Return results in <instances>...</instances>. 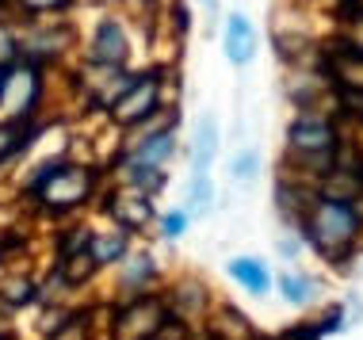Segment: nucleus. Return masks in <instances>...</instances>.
I'll use <instances>...</instances> for the list:
<instances>
[{
	"mask_svg": "<svg viewBox=\"0 0 363 340\" xmlns=\"http://www.w3.org/2000/svg\"><path fill=\"white\" fill-rule=\"evenodd\" d=\"M252 54H257V31H252V23L241 12L230 16V23H225V57L233 65H245V62H252Z\"/></svg>",
	"mask_w": 363,
	"mask_h": 340,
	"instance_id": "20e7f679",
	"label": "nucleus"
},
{
	"mask_svg": "<svg viewBox=\"0 0 363 340\" xmlns=\"http://www.w3.org/2000/svg\"><path fill=\"white\" fill-rule=\"evenodd\" d=\"M207 4V12H218V0H203Z\"/></svg>",
	"mask_w": 363,
	"mask_h": 340,
	"instance_id": "f3484780",
	"label": "nucleus"
},
{
	"mask_svg": "<svg viewBox=\"0 0 363 340\" xmlns=\"http://www.w3.org/2000/svg\"><path fill=\"white\" fill-rule=\"evenodd\" d=\"M230 276L238 279L241 287H249L252 295H264V290H268V268H264L260 260H252V256L230 260Z\"/></svg>",
	"mask_w": 363,
	"mask_h": 340,
	"instance_id": "0eeeda50",
	"label": "nucleus"
},
{
	"mask_svg": "<svg viewBox=\"0 0 363 340\" xmlns=\"http://www.w3.org/2000/svg\"><path fill=\"white\" fill-rule=\"evenodd\" d=\"M126 54V38L115 23H104L100 31H96V62L104 65H119Z\"/></svg>",
	"mask_w": 363,
	"mask_h": 340,
	"instance_id": "6e6552de",
	"label": "nucleus"
},
{
	"mask_svg": "<svg viewBox=\"0 0 363 340\" xmlns=\"http://www.w3.org/2000/svg\"><path fill=\"white\" fill-rule=\"evenodd\" d=\"M31 92H35V76L31 73H16V76H8V81H0V103H4L12 115H19L27 108Z\"/></svg>",
	"mask_w": 363,
	"mask_h": 340,
	"instance_id": "423d86ee",
	"label": "nucleus"
},
{
	"mask_svg": "<svg viewBox=\"0 0 363 340\" xmlns=\"http://www.w3.org/2000/svg\"><path fill=\"white\" fill-rule=\"evenodd\" d=\"M211 199H214V188L207 180V172H191V191H188V215H207L211 210Z\"/></svg>",
	"mask_w": 363,
	"mask_h": 340,
	"instance_id": "9d476101",
	"label": "nucleus"
},
{
	"mask_svg": "<svg viewBox=\"0 0 363 340\" xmlns=\"http://www.w3.org/2000/svg\"><path fill=\"white\" fill-rule=\"evenodd\" d=\"M38 196H43L50 207H73L88 196V172L81 169H62L50 172L43 183H38Z\"/></svg>",
	"mask_w": 363,
	"mask_h": 340,
	"instance_id": "f257e3e1",
	"label": "nucleus"
},
{
	"mask_svg": "<svg viewBox=\"0 0 363 340\" xmlns=\"http://www.w3.org/2000/svg\"><path fill=\"white\" fill-rule=\"evenodd\" d=\"M153 100H157V81L150 76V81L130 84V89L111 103V111H115L119 123H138V119H145V115L153 111Z\"/></svg>",
	"mask_w": 363,
	"mask_h": 340,
	"instance_id": "7ed1b4c3",
	"label": "nucleus"
},
{
	"mask_svg": "<svg viewBox=\"0 0 363 340\" xmlns=\"http://www.w3.org/2000/svg\"><path fill=\"white\" fill-rule=\"evenodd\" d=\"M169 153H172V138H169V134H157L150 145H142L134 161H142V164H161L164 157H169Z\"/></svg>",
	"mask_w": 363,
	"mask_h": 340,
	"instance_id": "ddd939ff",
	"label": "nucleus"
},
{
	"mask_svg": "<svg viewBox=\"0 0 363 340\" xmlns=\"http://www.w3.org/2000/svg\"><path fill=\"white\" fill-rule=\"evenodd\" d=\"M313 233H318L321 245H348L352 233H356V218H352V210L345 203H325V207L318 210V218H313Z\"/></svg>",
	"mask_w": 363,
	"mask_h": 340,
	"instance_id": "f03ea898",
	"label": "nucleus"
},
{
	"mask_svg": "<svg viewBox=\"0 0 363 340\" xmlns=\"http://www.w3.org/2000/svg\"><path fill=\"white\" fill-rule=\"evenodd\" d=\"M27 4H35V8H54V4H62V0H27Z\"/></svg>",
	"mask_w": 363,
	"mask_h": 340,
	"instance_id": "dca6fc26",
	"label": "nucleus"
},
{
	"mask_svg": "<svg viewBox=\"0 0 363 340\" xmlns=\"http://www.w3.org/2000/svg\"><path fill=\"white\" fill-rule=\"evenodd\" d=\"M184 226H188V215H169L164 218V233H169V237H180Z\"/></svg>",
	"mask_w": 363,
	"mask_h": 340,
	"instance_id": "2eb2a0df",
	"label": "nucleus"
},
{
	"mask_svg": "<svg viewBox=\"0 0 363 340\" xmlns=\"http://www.w3.org/2000/svg\"><path fill=\"white\" fill-rule=\"evenodd\" d=\"M279 287H283V295H287L291 306H306L310 298H313V283H310L306 276H302V279H298V276H283Z\"/></svg>",
	"mask_w": 363,
	"mask_h": 340,
	"instance_id": "9b49d317",
	"label": "nucleus"
},
{
	"mask_svg": "<svg viewBox=\"0 0 363 340\" xmlns=\"http://www.w3.org/2000/svg\"><path fill=\"white\" fill-rule=\"evenodd\" d=\"M294 145H302V149H325V145H333V130L325 123H298L294 126Z\"/></svg>",
	"mask_w": 363,
	"mask_h": 340,
	"instance_id": "1a4fd4ad",
	"label": "nucleus"
},
{
	"mask_svg": "<svg viewBox=\"0 0 363 340\" xmlns=\"http://www.w3.org/2000/svg\"><path fill=\"white\" fill-rule=\"evenodd\" d=\"M214 149H218V123H214L211 115H203V119L195 123V145H191V164H195V172H207Z\"/></svg>",
	"mask_w": 363,
	"mask_h": 340,
	"instance_id": "39448f33",
	"label": "nucleus"
},
{
	"mask_svg": "<svg viewBox=\"0 0 363 340\" xmlns=\"http://www.w3.org/2000/svg\"><path fill=\"white\" fill-rule=\"evenodd\" d=\"M257 169H260V153L257 149H245V153H238V157L230 161V176L233 180H257Z\"/></svg>",
	"mask_w": 363,
	"mask_h": 340,
	"instance_id": "f8f14e48",
	"label": "nucleus"
},
{
	"mask_svg": "<svg viewBox=\"0 0 363 340\" xmlns=\"http://www.w3.org/2000/svg\"><path fill=\"white\" fill-rule=\"evenodd\" d=\"M123 249H126L123 233H115V237H100V241H92V260H96V264H107V260L123 256Z\"/></svg>",
	"mask_w": 363,
	"mask_h": 340,
	"instance_id": "4468645a",
	"label": "nucleus"
}]
</instances>
